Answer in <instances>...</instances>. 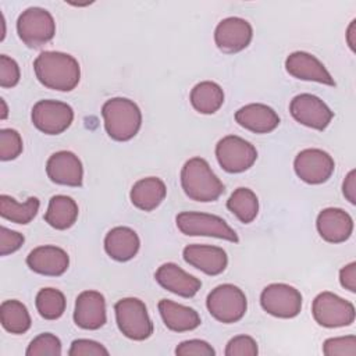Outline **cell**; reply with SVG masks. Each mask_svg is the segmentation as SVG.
Masks as SVG:
<instances>
[{"mask_svg":"<svg viewBox=\"0 0 356 356\" xmlns=\"http://www.w3.org/2000/svg\"><path fill=\"white\" fill-rule=\"evenodd\" d=\"M177 356H214V348L203 339H188L175 348Z\"/></svg>","mask_w":356,"mask_h":356,"instance_id":"38","label":"cell"},{"mask_svg":"<svg viewBox=\"0 0 356 356\" xmlns=\"http://www.w3.org/2000/svg\"><path fill=\"white\" fill-rule=\"evenodd\" d=\"M259 353L257 342L249 335H236L225 346V356H256Z\"/></svg>","mask_w":356,"mask_h":356,"instance_id":"35","label":"cell"},{"mask_svg":"<svg viewBox=\"0 0 356 356\" xmlns=\"http://www.w3.org/2000/svg\"><path fill=\"white\" fill-rule=\"evenodd\" d=\"M107 321L106 299L97 291H83L75 299L74 323L82 328L95 331Z\"/></svg>","mask_w":356,"mask_h":356,"instance_id":"15","label":"cell"},{"mask_svg":"<svg viewBox=\"0 0 356 356\" xmlns=\"http://www.w3.org/2000/svg\"><path fill=\"white\" fill-rule=\"evenodd\" d=\"M296 175L306 184L320 185L327 182L335 170L334 159L321 149H305L293 160Z\"/></svg>","mask_w":356,"mask_h":356,"instance_id":"12","label":"cell"},{"mask_svg":"<svg viewBox=\"0 0 356 356\" xmlns=\"http://www.w3.org/2000/svg\"><path fill=\"white\" fill-rule=\"evenodd\" d=\"M17 33L28 47H40L56 35L53 15L42 7H29L17 19Z\"/></svg>","mask_w":356,"mask_h":356,"instance_id":"8","label":"cell"},{"mask_svg":"<svg viewBox=\"0 0 356 356\" xmlns=\"http://www.w3.org/2000/svg\"><path fill=\"white\" fill-rule=\"evenodd\" d=\"M342 193L349 203L356 204V170H350L346 174L342 182Z\"/></svg>","mask_w":356,"mask_h":356,"instance_id":"41","label":"cell"},{"mask_svg":"<svg viewBox=\"0 0 356 356\" xmlns=\"http://www.w3.org/2000/svg\"><path fill=\"white\" fill-rule=\"evenodd\" d=\"M316 228L325 242L342 243L348 241L353 232V220L350 214L342 209L327 207L318 213Z\"/></svg>","mask_w":356,"mask_h":356,"instance_id":"18","label":"cell"},{"mask_svg":"<svg viewBox=\"0 0 356 356\" xmlns=\"http://www.w3.org/2000/svg\"><path fill=\"white\" fill-rule=\"evenodd\" d=\"M216 157L224 171L238 174L249 170L256 163L257 150L243 138L227 135L217 142Z\"/></svg>","mask_w":356,"mask_h":356,"instance_id":"9","label":"cell"},{"mask_svg":"<svg viewBox=\"0 0 356 356\" xmlns=\"http://www.w3.org/2000/svg\"><path fill=\"white\" fill-rule=\"evenodd\" d=\"M184 260L207 275H218L228 266V256L222 248L192 243L184 248Z\"/></svg>","mask_w":356,"mask_h":356,"instance_id":"20","label":"cell"},{"mask_svg":"<svg viewBox=\"0 0 356 356\" xmlns=\"http://www.w3.org/2000/svg\"><path fill=\"white\" fill-rule=\"evenodd\" d=\"M252 25L241 17L224 18L214 29V42L217 47L228 54L246 49L252 42Z\"/></svg>","mask_w":356,"mask_h":356,"instance_id":"14","label":"cell"},{"mask_svg":"<svg viewBox=\"0 0 356 356\" xmlns=\"http://www.w3.org/2000/svg\"><path fill=\"white\" fill-rule=\"evenodd\" d=\"M26 356H60L61 355V341L51 332H43L35 337L26 350Z\"/></svg>","mask_w":356,"mask_h":356,"instance_id":"32","label":"cell"},{"mask_svg":"<svg viewBox=\"0 0 356 356\" xmlns=\"http://www.w3.org/2000/svg\"><path fill=\"white\" fill-rule=\"evenodd\" d=\"M25 242L22 234L13 231L4 225L0 227V254L7 256L17 252Z\"/></svg>","mask_w":356,"mask_h":356,"instance_id":"39","label":"cell"},{"mask_svg":"<svg viewBox=\"0 0 356 356\" xmlns=\"http://www.w3.org/2000/svg\"><path fill=\"white\" fill-rule=\"evenodd\" d=\"M46 172L51 182L65 186H81L83 181V167L79 157L70 150L53 153L46 163Z\"/></svg>","mask_w":356,"mask_h":356,"instance_id":"16","label":"cell"},{"mask_svg":"<svg viewBox=\"0 0 356 356\" xmlns=\"http://www.w3.org/2000/svg\"><path fill=\"white\" fill-rule=\"evenodd\" d=\"M35 305L38 313L44 320H57L64 314L67 300L61 291L56 288H42L36 293Z\"/></svg>","mask_w":356,"mask_h":356,"instance_id":"31","label":"cell"},{"mask_svg":"<svg viewBox=\"0 0 356 356\" xmlns=\"http://www.w3.org/2000/svg\"><path fill=\"white\" fill-rule=\"evenodd\" d=\"M289 111L299 124L317 131H324L334 118V111L312 93L296 95L289 103Z\"/></svg>","mask_w":356,"mask_h":356,"instance_id":"13","label":"cell"},{"mask_svg":"<svg viewBox=\"0 0 356 356\" xmlns=\"http://www.w3.org/2000/svg\"><path fill=\"white\" fill-rule=\"evenodd\" d=\"M115 321L121 334L132 341H145L153 334L147 307L138 298H122L114 305Z\"/></svg>","mask_w":356,"mask_h":356,"instance_id":"4","label":"cell"},{"mask_svg":"<svg viewBox=\"0 0 356 356\" xmlns=\"http://www.w3.org/2000/svg\"><path fill=\"white\" fill-rule=\"evenodd\" d=\"M167 186L159 177H146L134 184L129 192L132 204L142 211H152L165 199Z\"/></svg>","mask_w":356,"mask_h":356,"instance_id":"25","label":"cell"},{"mask_svg":"<svg viewBox=\"0 0 356 356\" xmlns=\"http://www.w3.org/2000/svg\"><path fill=\"white\" fill-rule=\"evenodd\" d=\"M140 248L138 234L129 227H114L104 236V250L115 261H128Z\"/></svg>","mask_w":356,"mask_h":356,"instance_id":"23","label":"cell"},{"mask_svg":"<svg viewBox=\"0 0 356 356\" xmlns=\"http://www.w3.org/2000/svg\"><path fill=\"white\" fill-rule=\"evenodd\" d=\"M38 81L53 90L71 92L81 79L78 60L63 51H42L33 61Z\"/></svg>","mask_w":356,"mask_h":356,"instance_id":"1","label":"cell"},{"mask_svg":"<svg viewBox=\"0 0 356 356\" xmlns=\"http://www.w3.org/2000/svg\"><path fill=\"white\" fill-rule=\"evenodd\" d=\"M31 120L40 132L46 135H60L72 124L74 110L64 102L44 99L33 104Z\"/></svg>","mask_w":356,"mask_h":356,"instance_id":"10","label":"cell"},{"mask_svg":"<svg viewBox=\"0 0 356 356\" xmlns=\"http://www.w3.org/2000/svg\"><path fill=\"white\" fill-rule=\"evenodd\" d=\"M154 278L160 286L182 298H192L202 288V281L199 278L184 271L175 263L161 264L156 270Z\"/></svg>","mask_w":356,"mask_h":356,"instance_id":"21","label":"cell"},{"mask_svg":"<svg viewBox=\"0 0 356 356\" xmlns=\"http://www.w3.org/2000/svg\"><path fill=\"white\" fill-rule=\"evenodd\" d=\"M323 353L325 356H355L356 337L345 335V337L328 338L323 343Z\"/></svg>","mask_w":356,"mask_h":356,"instance_id":"34","label":"cell"},{"mask_svg":"<svg viewBox=\"0 0 356 356\" xmlns=\"http://www.w3.org/2000/svg\"><path fill=\"white\" fill-rule=\"evenodd\" d=\"M79 214L76 202L67 195H54L49 200L47 210L44 213V221L54 229L71 228Z\"/></svg>","mask_w":356,"mask_h":356,"instance_id":"26","label":"cell"},{"mask_svg":"<svg viewBox=\"0 0 356 356\" xmlns=\"http://www.w3.org/2000/svg\"><path fill=\"white\" fill-rule=\"evenodd\" d=\"M235 121L254 134L273 132L280 125V117L274 108L263 103H250L235 113Z\"/></svg>","mask_w":356,"mask_h":356,"instance_id":"22","label":"cell"},{"mask_svg":"<svg viewBox=\"0 0 356 356\" xmlns=\"http://www.w3.org/2000/svg\"><path fill=\"white\" fill-rule=\"evenodd\" d=\"M24 145L18 131L13 128H3L0 131V159L10 161L22 153Z\"/></svg>","mask_w":356,"mask_h":356,"instance_id":"33","label":"cell"},{"mask_svg":"<svg viewBox=\"0 0 356 356\" xmlns=\"http://www.w3.org/2000/svg\"><path fill=\"white\" fill-rule=\"evenodd\" d=\"M0 104H1V114H0V118H1V120H6L7 115H8V108H7L6 100H4V99H0Z\"/></svg>","mask_w":356,"mask_h":356,"instance_id":"43","label":"cell"},{"mask_svg":"<svg viewBox=\"0 0 356 356\" xmlns=\"http://www.w3.org/2000/svg\"><path fill=\"white\" fill-rule=\"evenodd\" d=\"M21 78L18 63L7 54L0 56V86L14 88Z\"/></svg>","mask_w":356,"mask_h":356,"instance_id":"36","label":"cell"},{"mask_svg":"<svg viewBox=\"0 0 356 356\" xmlns=\"http://www.w3.org/2000/svg\"><path fill=\"white\" fill-rule=\"evenodd\" d=\"M39 206L40 202L35 196H31L24 203H19L8 195H0V216L15 224H29L36 217Z\"/></svg>","mask_w":356,"mask_h":356,"instance_id":"28","label":"cell"},{"mask_svg":"<svg viewBox=\"0 0 356 356\" xmlns=\"http://www.w3.org/2000/svg\"><path fill=\"white\" fill-rule=\"evenodd\" d=\"M339 282L349 292H356V263L350 261L339 270Z\"/></svg>","mask_w":356,"mask_h":356,"instance_id":"40","label":"cell"},{"mask_svg":"<svg viewBox=\"0 0 356 356\" xmlns=\"http://www.w3.org/2000/svg\"><path fill=\"white\" fill-rule=\"evenodd\" d=\"M104 129L117 142L131 140L142 127V111L127 97L108 99L102 107Z\"/></svg>","mask_w":356,"mask_h":356,"instance_id":"3","label":"cell"},{"mask_svg":"<svg viewBox=\"0 0 356 356\" xmlns=\"http://www.w3.org/2000/svg\"><path fill=\"white\" fill-rule=\"evenodd\" d=\"M227 209L243 224H250L259 214V199L249 188H236L227 200Z\"/></svg>","mask_w":356,"mask_h":356,"instance_id":"30","label":"cell"},{"mask_svg":"<svg viewBox=\"0 0 356 356\" xmlns=\"http://www.w3.org/2000/svg\"><path fill=\"white\" fill-rule=\"evenodd\" d=\"M346 43L352 51H356V19H352L346 29Z\"/></svg>","mask_w":356,"mask_h":356,"instance_id":"42","label":"cell"},{"mask_svg":"<svg viewBox=\"0 0 356 356\" xmlns=\"http://www.w3.org/2000/svg\"><path fill=\"white\" fill-rule=\"evenodd\" d=\"M285 70L289 75L302 81H313L328 86H335L332 75L325 65L307 51H293L285 60Z\"/></svg>","mask_w":356,"mask_h":356,"instance_id":"17","label":"cell"},{"mask_svg":"<svg viewBox=\"0 0 356 356\" xmlns=\"http://www.w3.org/2000/svg\"><path fill=\"white\" fill-rule=\"evenodd\" d=\"M312 314L316 323L325 328L348 327L355 321L356 317L352 302L328 291H324L314 298Z\"/></svg>","mask_w":356,"mask_h":356,"instance_id":"7","label":"cell"},{"mask_svg":"<svg viewBox=\"0 0 356 356\" xmlns=\"http://www.w3.org/2000/svg\"><path fill=\"white\" fill-rule=\"evenodd\" d=\"M26 264L36 274L60 277L68 270L70 256L58 246L43 245L29 252L26 256Z\"/></svg>","mask_w":356,"mask_h":356,"instance_id":"19","label":"cell"},{"mask_svg":"<svg viewBox=\"0 0 356 356\" xmlns=\"http://www.w3.org/2000/svg\"><path fill=\"white\" fill-rule=\"evenodd\" d=\"M178 229L188 236H211L229 242H239V238L227 221L218 216L202 211H182L177 214Z\"/></svg>","mask_w":356,"mask_h":356,"instance_id":"6","label":"cell"},{"mask_svg":"<svg viewBox=\"0 0 356 356\" xmlns=\"http://www.w3.org/2000/svg\"><path fill=\"white\" fill-rule=\"evenodd\" d=\"M164 325L174 332H186L197 328L202 323L199 313L170 299H161L157 305Z\"/></svg>","mask_w":356,"mask_h":356,"instance_id":"24","label":"cell"},{"mask_svg":"<svg viewBox=\"0 0 356 356\" xmlns=\"http://www.w3.org/2000/svg\"><path fill=\"white\" fill-rule=\"evenodd\" d=\"M189 100L197 113L214 114L224 103V90L213 81H203L192 88Z\"/></svg>","mask_w":356,"mask_h":356,"instance_id":"27","label":"cell"},{"mask_svg":"<svg viewBox=\"0 0 356 356\" xmlns=\"http://www.w3.org/2000/svg\"><path fill=\"white\" fill-rule=\"evenodd\" d=\"M181 186L189 199L202 203L217 200L225 191L224 184L202 157H192L184 164Z\"/></svg>","mask_w":356,"mask_h":356,"instance_id":"2","label":"cell"},{"mask_svg":"<svg viewBox=\"0 0 356 356\" xmlns=\"http://www.w3.org/2000/svg\"><path fill=\"white\" fill-rule=\"evenodd\" d=\"M0 321L6 331L19 335L31 328V316L26 306L17 300L8 299L0 305Z\"/></svg>","mask_w":356,"mask_h":356,"instance_id":"29","label":"cell"},{"mask_svg":"<svg viewBox=\"0 0 356 356\" xmlns=\"http://www.w3.org/2000/svg\"><path fill=\"white\" fill-rule=\"evenodd\" d=\"M209 313L220 323L232 324L239 321L248 309L246 295L234 284H221L207 295Z\"/></svg>","mask_w":356,"mask_h":356,"instance_id":"5","label":"cell"},{"mask_svg":"<svg viewBox=\"0 0 356 356\" xmlns=\"http://www.w3.org/2000/svg\"><path fill=\"white\" fill-rule=\"evenodd\" d=\"M68 356H108V350L93 339H75L72 341Z\"/></svg>","mask_w":356,"mask_h":356,"instance_id":"37","label":"cell"},{"mask_svg":"<svg viewBox=\"0 0 356 356\" xmlns=\"http://www.w3.org/2000/svg\"><path fill=\"white\" fill-rule=\"evenodd\" d=\"M302 293L292 285L275 282L267 285L260 293L263 310L278 318H293L302 310Z\"/></svg>","mask_w":356,"mask_h":356,"instance_id":"11","label":"cell"}]
</instances>
